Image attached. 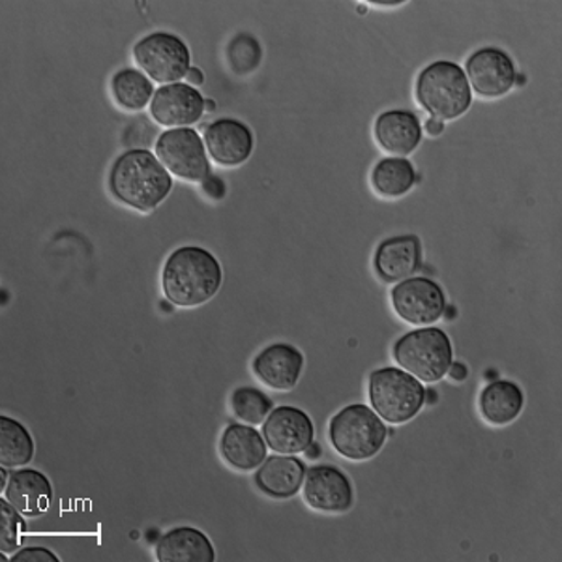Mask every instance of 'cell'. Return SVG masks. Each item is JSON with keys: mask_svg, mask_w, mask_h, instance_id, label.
<instances>
[{"mask_svg": "<svg viewBox=\"0 0 562 562\" xmlns=\"http://www.w3.org/2000/svg\"><path fill=\"white\" fill-rule=\"evenodd\" d=\"M109 190L122 205L150 212L171 193L173 179L156 154L147 148H132L111 167Z\"/></svg>", "mask_w": 562, "mask_h": 562, "instance_id": "cell-1", "label": "cell"}, {"mask_svg": "<svg viewBox=\"0 0 562 562\" xmlns=\"http://www.w3.org/2000/svg\"><path fill=\"white\" fill-rule=\"evenodd\" d=\"M224 281V270L211 251L199 246L175 249L161 272V288L167 302L179 307L203 306L216 296Z\"/></svg>", "mask_w": 562, "mask_h": 562, "instance_id": "cell-2", "label": "cell"}, {"mask_svg": "<svg viewBox=\"0 0 562 562\" xmlns=\"http://www.w3.org/2000/svg\"><path fill=\"white\" fill-rule=\"evenodd\" d=\"M416 100L434 119L454 121L471 108L473 89L460 65L435 60L416 79Z\"/></svg>", "mask_w": 562, "mask_h": 562, "instance_id": "cell-3", "label": "cell"}, {"mask_svg": "<svg viewBox=\"0 0 562 562\" xmlns=\"http://www.w3.org/2000/svg\"><path fill=\"white\" fill-rule=\"evenodd\" d=\"M328 437L339 456L351 461H366L383 450L389 429L375 411L364 403H355L333 416Z\"/></svg>", "mask_w": 562, "mask_h": 562, "instance_id": "cell-4", "label": "cell"}, {"mask_svg": "<svg viewBox=\"0 0 562 562\" xmlns=\"http://www.w3.org/2000/svg\"><path fill=\"white\" fill-rule=\"evenodd\" d=\"M394 358L402 370L422 383H439L454 362V349L442 328L426 326L397 339Z\"/></svg>", "mask_w": 562, "mask_h": 562, "instance_id": "cell-5", "label": "cell"}, {"mask_svg": "<svg viewBox=\"0 0 562 562\" xmlns=\"http://www.w3.org/2000/svg\"><path fill=\"white\" fill-rule=\"evenodd\" d=\"M371 407L389 424H405L420 413L426 403L422 381L402 368H381L371 371L368 386Z\"/></svg>", "mask_w": 562, "mask_h": 562, "instance_id": "cell-6", "label": "cell"}, {"mask_svg": "<svg viewBox=\"0 0 562 562\" xmlns=\"http://www.w3.org/2000/svg\"><path fill=\"white\" fill-rule=\"evenodd\" d=\"M135 65L156 83H180L192 68V53L184 40L171 33H153L134 47Z\"/></svg>", "mask_w": 562, "mask_h": 562, "instance_id": "cell-7", "label": "cell"}, {"mask_svg": "<svg viewBox=\"0 0 562 562\" xmlns=\"http://www.w3.org/2000/svg\"><path fill=\"white\" fill-rule=\"evenodd\" d=\"M156 156L169 173L188 182H205L211 177V161L205 140L198 130L171 128L156 140Z\"/></svg>", "mask_w": 562, "mask_h": 562, "instance_id": "cell-8", "label": "cell"}, {"mask_svg": "<svg viewBox=\"0 0 562 562\" xmlns=\"http://www.w3.org/2000/svg\"><path fill=\"white\" fill-rule=\"evenodd\" d=\"M390 296L397 317L409 325H435L447 312V296L441 285L424 276L400 281Z\"/></svg>", "mask_w": 562, "mask_h": 562, "instance_id": "cell-9", "label": "cell"}, {"mask_svg": "<svg viewBox=\"0 0 562 562\" xmlns=\"http://www.w3.org/2000/svg\"><path fill=\"white\" fill-rule=\"evenodd\" d=\"M465 76L480 97L501 98L516 85L518 71L508 53L498 47H482L467 58Z\"/></svg>", "mask_w": 562, "mask_h": 562, "instance_id": "cell-10", "label": "cell"}, {"mask_svg": "<svg viewBox=\"0 0 562 562\" xmlns=\"http://www.w3.org/2000/svg\"><path fill=\"white\" fill-rule=\"evenodd\" d=\"M262 437L276 454H302L314 442V422L304 411L281 405L262 422Z\"/></svg>", "mask_w": 562, "mask_h": 562, "instance_id": "cell-11", "label": "cell"}, {"mask_svg": "<svg viewBox=\"0 0 562 562\" xmlns=\"http://www.w3.org/2000/svg\"><path fill=\"white\" fill-rule=\"evenodd\" d=\"M304 498L314 510L341 514L355 503L351 480L334 465H315L307 469L304 479Z\"/></svg>", "mask_w": 562, "mask_h": 562, "instance_id": "cell-12", "label": "cell"}, {"mask_svg": "<svg viewBox=\"0 0 562 562\" xmlns=\"http://www.w3.org/2000/svg\"><path fill=\"white\" fill-rule=\"evenodd\" d=\"M205 113V98L188 83L166 85L156 90L150 102L154 121L167 128H188L201 121Z\"/></svg>", "mask_w": 562, "mask_h": 562, "instance_id": "cell-13", "label": "cell"}, {"mask_svg": "<svg viewBox=\"0 0 562 562\" xmlns=\"http://www.w3.org/2000/svg\"><path fill=\"white\" fill-rule=\"evenodd\" d=\"M206 153L224 167L243 166L256 147V137L248 124L237 119H217L206 126Z\"/></svg>", "mask_w": 562, "mask_h": 562, "instance_id": "cell-14", "label": "cell"}, {"mask_svg": "<svg viewBox=\"0 0 562 562\" xmlns=\"http://www.w3.org/2000/svg\"><path fill=\"white\" fill-rule=\"evenodd\" d=\"M251 368L262 384L288 392L301 381L304 355L291 344H272L254 358Z\"/></svg>", "mask_w": 562, "mask_h": 562, "instance_id": "cell-15", "label": "cell"}, {"mask_svg": "<svg viewBox=\"0 0 562 562\" xmlns=\"http://www.w3.org/2000/svg\"><path fill=\"white\" fill-rule=\"evenodd\" d=\"M373 267L381 280L386 283L413 278L422 267V244L416 235L392 237L379 244Z\"/></svg>", "mask_w": 562, "mask_h": 562, "instance_id": "cell-16", "label": "cell"}, {"mask_svg": "<svg viewBox=\"0 0 562 562\" xmlns=\"http://www.w3.org/2000/svg\"><path fill=\"white\" fill-rule=\"evenodd\" d=\"M375 139L379 147L397 158H405L415 153L422 140V124L413 111L392 109L384 111L375 121Z\"/></svg>", "mask_w": 562, "mask_h": 562, "instance_id": "cell-17", "label": "cell"}, {"mask_svg": "<svg viewBox=\"0 0 562 562\" xmlns=\"http://www.w3.org/2000/svg\"><path fill=\"white\" fill-rule=\"evenodd\" d=\"M4 498L25 518L42 516L52 503L53 486L49 479L36 469H18L10 474Z\"/></svg>", "mask_w": 562, "mask_h": 562, "instance_id": "cell-18", "label": "cell"}, {"mask_svg": "<svg viewBox=\"0 0 562 562\" xmlns=\"http://www.w3.org/2000/svg\"><path fill=\"white\" fill-rule=\"evenodd\" d=\"M304 461L289 454L267 456L257 469L256 486L272 498H291L301 492L306 479Z\"/></svg>", "mask_w": 562, "mask_h": 562, "instance_id": "cell-19", "label": "cell"}, {"mask_svg": "<svg viewBox=\"0 0 562 562\" xmlns=\"http://www.w3.org/2000/svg\"><path fill=\"white\" fill-rule=\"evenodd\" d=\"M267 441L254 426L231 424L222 435L220 452L224 460L237 471H254L267 460Z\"/></svg>", "mask_w": 562, "mask_h": 562, "instance_id": "cell-20", "label": "cell"}, {"mask_svg": "<svg viewBox=\"0 0 562 562\" xmlns=\"http://www.w3.org/2000/svg\"><path fill=\"white\" fill-rule=\"evenodd\" d=\"M156 559L160 562H214L216 551L203 530L177 527L156 543Z\"/></svg>", "mask_w": 562, "mask_h": 562, "instance_id": "cell-21", "label": "cell"}, {"mask_svg": "<svg viewBox=\"0 0 562 562\" xmlns=\"http://www.w3.org/2000/svg\"><path fill=\"white\" fill-rule=\"evenodd\" d=\"M480 413L493 426H506L516 420L525 407V394L519 384L498 379L482 390Z\"/></svg>", "mask_w": 562, "mask_h": 562, "instance_id": "cell-22", "label": "cell"}, {"mask_svg": "<svg viewBox=\"0 0 562 562\" xmlns=\"http://www.w3.org/2000/svg\"><path fill=\"white\" fill-rule=\"evenodd\" d=\"M416 180L415 166L407 158H384L371 171V184L383 198H402Z\"/></svg>", "mask_w": 562, "mask_h": 562, "instance_id": "cell-23", "label": "cell"}, {"mask_svg": "<svg viewBox=\"0 0 562 562\" xmlns=\"http://www.w3.org/2000/svg\"><path fill=\"white\" fill-rule=\"evenodd\" d=\"M34 458L33 435L15 418L0 416V463L8 469L23 467Z\"/></svg>", "mask_w": 562, "mask_h": 562, "instance_id": "cell-24", "label": "cell"}, {"mask_svg": "<svg viewBox=\"0 0 562 562\" xmlns=\"http://www.w3.org/2000/svg\"><path fill=\"white\" fill-rule=\"evenodd\" d=\"M111 92L115 102L126 111H143L156 94L153 79L135 68L116 71L111 79Z\"/></svg>", "mask_w": 562, "mask_h": 562, "instance_id": "cell-25", "label": "cell"}, {"mask_svg": "<svg viewBox=\"0 0 562 562\" xmlns=\"http://www.w3.org/2000/svg\"><path fill=\"white\" fill-rule=\"evenodd\" d=\"M231 409L238 420L259 426L274 409V402L256 386H238L231 396Z\"/></svg>", "mask_w": 562, "mask_h": 562, "instance_id": "cell-26", "label": "cell"}, {"mask_svg": "<svg viewBox=\"0 0 562 562\" xmlns=\"http://www.w3.org/2000/svg\"><path fill=\"white\" fill-rule=\"evenodd\" d=\"M261 45L251 34H238L231 40L229 47H227L231 68L238 76H246L256 70L261 63Z\"/></svg>", "mask_w": 562, "mask_h": 562, "instance_id": "cell-27", "label": "cell"}, {"mask_svg": "<svg viewBox=\"0 0 562 562\" xmlns=\"http://www.w3.org/2000/svg\"><path fill=\"white\" fill-rule=\"evenodd\" d=\"M23 518L25 516L15 510L7 498H0V551L2 553H12L18 550Z\"/></svg>", "mask_w": 562, "mask_h": 562, "instance_id": "cell-28", "label": "cell"}, {"mask_svg": "<svg viewBox=\"0 0 562 562\" xmlns=\"http://www.w3.org/2000/svg\"><path fill=\"white\" fill-rule=\"evenodd\" d=\"M58 559L53 551L47 550V548H38V546H33V548H25V550L18 551L15 555H12V562H58Z\"/></svg>", "mask_w": 562, "mask_h": 562, "instance_id": "cell-29", "label": "cell"}, {"mask_svg": "<svg viewBox=\"0 0 562 562\" xmlns=\"http://www.w3.org/2000/svg\"><path fill=\"white\" fill-rule=\"evenodd\" d=\"M203 190H205L206 195H211L212 199L225 198L224 180L217 179V177H209V179L203 182Z\"/></svg>", "mask_w": 562, "mask_h": 562, "instance_id": "cell-30", "label": "cell"}, {"mask_svg": "<svg viewBox=\"0 0 562 562\" xmlns=\"http://www.w3.org/2000/svg\"><path fill=\"white\" fill-rule=\"evenodd\" d=\"M448 378L456 381V383H461V381H465L467 375H469V371H467V366L461 364V362H452L450 368H448Z\"/></svg>", "mask_w": 562, "mask_h": 562, "instance_id": "cell-31", "label": "cell"}, {"mask_svg": "<svg viewBox=\"0 0 562 562\" xmlns=\"http://www.w3.org/2000/svg\"><path fill=\"white\" fill-rule=\"evenodd\" d=\"M186 79H188V85H192V87H199V85L205 83V76H203V71L192 66L190 71L186 74Z\"/></svg>", "mask_w": 562, "mask_h": 562, "instance_id": "cell-32", "label": "cell"}, {"mask_svg": "<svg viewBox=\"0 0 562 562\" xmlns=\"http://www.w3.org/2000/svg\"><path fill=\"white\" fill-rule=\"evenodd\" d=\"M426 132H428L429 135H441L442 132H445V122L431 116V119L426 122Z\"/></svg>", "mask_w": 562, "mask_h": 562, "instance_id": "cell-33", "label": "cell"}, {"mask_svg": "<svg viewBox=\"0 0 562 562\" xmlns=\"http://www.w3.org/2000/svg\"><path fill=\"white\" fill-rule=\"evenodd\" d=\"M8 482H10L8 467H2V471H0V492H4V490H7Z\"/></svg>", "mask_w": 562, "mask_h": 562, "instance_id": "cell-34", "label": "cell"}, {"mask_svg": "<svg viewBox=\"0 0 562 562\" xmlns=\"http://www.w3.org/2000/svg\"><path fill=\"white\" fill-rule=\"evenodd\" d=\"M319 447H317L315 442H312V447H307V450L306 452H304V454H306L307 458H317V456H319Z\"/></svg>", "mask_w": 562, "mask_h": 562, "instance_id": "cell-35", "label": "cell"}, {"mask_svg": "<svg viewBox=\"0 0 562 562\" xmlns=\"http://www.w3.org/2000/svg\"><path fill=\"white\" fill-rule=\"evenodd\" d=\"M214 109H216V103H214V100H211V98L205 100V111H214Z\"/></svg>", "mask_w": 562, "mask_h": 562, "instance_id": "cell-36", "label": "cell"}]
</instances>
